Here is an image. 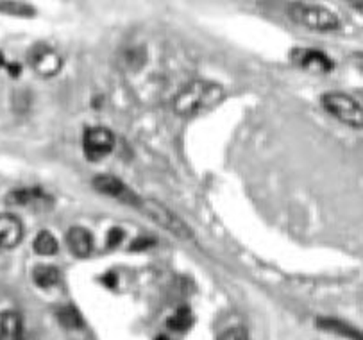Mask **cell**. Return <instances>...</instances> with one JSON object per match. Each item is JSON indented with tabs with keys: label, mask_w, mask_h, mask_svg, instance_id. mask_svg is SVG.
<instances>
[{
	"label": "cell",
	"mask_w": 363,
	"mask_h": 340,
	"mask_svg": "<svg viewBox=\"0 0 363 340\" xmlns=\"http://www.w3.org/2000/svg\"><path fill=\"white\" fill-rule=\"evenodd\" d=\"M317 326L320 329H326V331L335 333V335L345 336V339H349V340H363L362 329L354 328L352 324L340 321V319L320 317V319H317Z\"/></svg>",
	"instance_id": "12"
},
{
	"label": "cell",
	"mask_w": 363,
	"mask_h": 340,
	"mask_svg": "<svg viewBox=\"0 0 363 340\" xmlns=\"http://www.w3.org/2000/svg\"><path fill=\"white\" fill-rule=\"evenodd\" d=\"M218 340H249V339H247V333H245V329L231 328V329H228L225 333H222L220 339Z\"/></svg>",
	"instance_id": "20"
},
{
	"label": "cell",
	"mask_w": 363,
	"mask_h": 340,
	"mask_svg": "<svg viewBox=\"0 0 363 340\" xmlns=\"http://www.w3.org/2000/svg\"><path fill=\"white\" fill-rule=\"evenodd\" d=\"M102 281H104V285H108V287H115V285H116V274L115 273H108L104 278H102Z\"/></svg>",
	"instance_id": "23"
},
{
	"label": "cell",
	"mask_w": 363,
	"mask_h": 340,
	"mask_svg": "<svg viewBox=\"0 0 363 340\" xmlns=\"http://www.w3.org/2000/svg\"><path fill=\"white\" fill-rule=\"evenodd\" d=\"M29 63L43 77H52L63 67V60L54 49L47 45H36L29 54Z\"/></svg>",
	"instance_id": "7"
},
{
	"label": "cell",
	"mask_w": 363,
	"mask_h": 340,
	"mask_svg": "<svg viewBox=\"0 0 363 340\" xmlns=\"http://www.w3.org/2000/svg\"><path fill=\"white\" fill-rule=\"evenodd\" d=\"M294 65L301 67L303 70L313 72V74H330L335 68V63L330 60V56L315 49H294L292 54Z\"/></svg>",
	"instance_id": "6"
},
{
	"label": "cell",
	"mask_w": 363,
	"mask_h": 340,
	"mask_svg": "<svg viewBox=\"0 0 363 340\" xmlns=\"http://www.w3.org/2000/svg\"><path fill=\"white\" fill-rule=\"evenodd\" d=\"M289 16L294 23L318 33H333L340 29V18L324 6L315 4H292Z\"/></svg>",
	"instance_id": "2"
},
{
	"label": "cell",
	"mask_w": 363,
	"mask_h": 340,
	"mask_svg": "<svg viewBox=\"0 0 363 340\" xmlns=\"http://www.w3.org/2000/svg\"><path fill=\"white\" fill-rule=\"evenodd\" d=\"M23 238V226L16 215L0 214V249H13Z\"/></svg>",
	"instance_id": "9"
},
{
	"label": "cell",
	"mask_w": 363,
	"mask_h": 340,
	"mask_svg": "<svg viewBox=\"0 0 363 340\" xmlns=\"http://www.w3.org/2000/svg\"><path fill=\"white\" fill-rule=\"evenodd\" d=\"M156 243V240L150 238V236H138L135 242L131 243V251H143L147 247H152Z\"/></svg>",
	"instance_id": "21"
},
{
	"label": "cell",
	"mask_w": 363,
	"mask_h": 340,
	"mask_svg": "<svg viewBox=\"0 0 363 340\" xmlns=\"http://www.w3.org/2000/svg\"><path fill=\"white\" fill-rule=\"evenodd\" d=\"M84 154L90 161H101L115 147V136L106 127H88L83 138Z\"/></svg>",
	"instance_id": "5"
},
{
	"label": "cell",
	"mask_w": 363,
	"mask_h": 340,
	"mask_svg": "<svg viewBox=\"0 0 363 340\" xmlns=\"http://www.w3.org/2000/svg\"><path fill=\"white\" fill-rule=\"evenodd\" d=\"M322 108L342 124L354 129H363V106L344 92H326L320 97Z\"/></svg>",
	"instance_id": "3"
},
{
	"label": "cell",
	"mask_w": 363,
	"mask_h": 340,
	"mask_svg": "<svg viewBox=\"0 0 363 340\" xmlns=\"http://www.w3.org/2000/svg\"><path fill=\"white\" fill-rule=\"evenodd\" d=\"M61 273L57 267L47 265V263H42V265H36L33 269V281L36 287L40 288H52L60 283Z\"/></svg>",
	"instance_id": "13"
},
{
	"label": "cell",
	"mask_w": 363,
	"mask_h": 340,
	"mask_svg": "<svg viewBox=\"0 0 363 340\" xmlns=\"http://www.w3.org/2000/svg\"><path fill=\"white\" fill-rule=\"evenodd\" d=\"M225 97L224 88L217 82L194 81L190 82L174 101V111L179 116H194L201 109H211Z\"/></svg>",
	"instance_id": "1"
},
{
	"label": "cell",
	"mask_w": 363,
	"mask_h": 340,
	"mask_svg": "<svg viewBox=\"0 0 363 340\" xmlns=\"http://www.w3.org/2000/svg\"><path fill=\"white\" fill-rule=\"evenodd\" d=\"M4 65H6V57H4V54L0 53V68L4 67Z\"/></svg>",
	"instance_id": "26"
},
{
	"label": "cell",
	"mask_w": 363,
	"mask_h": 340,
	"mask_svg": "<svg viewBox=\"0 0 363 340\" xmlns=\"http://www.w3.org/2000/svg\"><path fill=\"white\" fill-rule=\"evenodd\" d=\"M351 6L356 9V11L363 15V2H351Z\"/></svg>",
	"instance_id": "25"
},
{
	"label": "cell",
	"mask_w": 363,
	"mask_h": 340,
	"mask_svg": "<svg viewBox=\"0 0 363 340\" xmlns=\"http://www.w3.org/2000/svg\"><path fill=\"white\" fill-rule=\"evenodd\" d=\"M57 321H60V324L67 329L84 328L83 315L79 314V310L75 307H61L60 310H57Z\"/></svg>",
	"instance_id": "16"
},
{
	"label": "cell",
	"mask_w": 363,
	"mask_h": 340,
	"mask_svg": "<svg viewBox=\"0 0 363 340\" xmlns=\"http://www.w3.org/2000/svg\"><path fill=\"white\" fill-rule=\"evenodd\" d=\"M94 187H95V190L101 192V194L109 195V197L120 199V201L128 202V204L138 206L140 201H142V199H140L138 195L133 194V192L129 190V188L125 187V185L118 180V177L109 176V174H101V176L95 177Z\"/></svg>",
	"instance_id": "8"
},
{
	"label": "cell",
	"mask_w": 363,
	"mask_h": 340,
	"mask_svg": "<svg viewBox=\"0 0 363 340\" xmlns=\"http://www.w3.org/2000/svg\"><path fill=\"white\" fill-rule=\"evenodd\" d=\"M125 238V233L122 228H111L108 231V238H106V246L109 247V249H115L116 246H120L122 243V240Z\"/></svg>",
	"instance_id": "19"
},
{
	"label": "cell",
	"mask_w": 363,
	"mask_h": 340,
	"mask_svg": "<svg viewBox=\"0 0 363 340\" xmlns=\"http://www.w3.org/2000/svg\"><path fill=\"white\" fill-rule=\"evenodd\" d=\"M6 68H8V72L11 77H18V75L22 74V65L20 63H9Z\"/></svg>",
	"instance_id": "22"
},
{
	"label": "cell",
	"mask_w": 363,
	"mask_h": 340,
	"mask_svg": "<svg viewBox=\"0 0 363 340\" xmlns=\"http://www.w3.org/2000/svg\"><path fill=\"white\" fill-rule=\"evenodd\" d=\"M352 61H354V65L358 67V70L363 74V53H354V56H352Z\"/></svg>",
	"instance_id": "24"
},
{
	"label": "cell",
	"mask_w": 363,
	"mask_h": 340,
	"mask_svg": "<svg viewBox=\"0 0 363 340\" xmlns=\"http://www.w3.org/2000/svg\"><path fill=\"white\" fill-rule=\"evenodd\" d=\"M359 94H363V90H362V92H359Z\"/></svg>",
	"instance_id": "28"
},
{
	"label": "cell",
	"mask_w": 363,
	"mask_h": 340,
	"mask_svg": "<svg viewBox=\"0 0 363 340\" xmlns=\"http://www.w3.org/2000/svg\"><path fill=\"white\" fill-rule=\"evenodd\" d=\"M0 11L13 13V15H20V16H33L34 15V9L30 8V6L16 4V2H4V4H0Z\"/></svg>",
	"instance_id": "18"
},
{
	"label": "cell",
	"mask_w": 363,
	"mask_h": 340,
	"mask_svg": "<svg viewBox=\"0 0 363 340\" xmlns=\"http://www.w3.org/2000/svg\"><path fill=\"white\" fill-rule=\"evenodd\" d=\"M67 243L77 258H88L91 249H94V238H91V233L88 231V229L81 228V226H74V228L68 229Z\"/></svg>",
	"instance_id": "10"
},
{
	"label": "cell",
	"mask_w": 363,
	"mask_h": 340,
	"mask_svg": "<svg viewBox=\"0 0 363 340\" xmlns=\"http://www.w3.org/2000/svg\"><path fill=\"white\" fill-rule=\"evenodd\" d=\"M23 321L18 312H0V340H22Z\"/></svg>",
	"instance_id": "11"
},
{
	"label": "cell",
	"mask_w": 363,
	"mask_h": 340,
	"mask_svg": "<svg viewBox=\"0 0 363 340\" xmlns=\"http://www.w3.org/2000/svg\"><path fill=\"white\" fill-rule=\"evenodd\" d=\"M138 208L142 209L143 214L149 219H152L156 224H160L161 228L170 231L172 235H176L181 240H191L194 238V231L190 229V226L183 221V219L177 217L172 209L167 208L163 202L156 201V199H142L138 204Z\"/></svg>",
	"instance_id": "4"
},
{
	"label": "cell",
	"mask_w": 363,
	"mask_h": 340,
	"mask_svg": "<svg viewBox=\"0 0 363 340\" xmlns=\"http://www.w3.org/2000/svg\"><path fill=\"white\" fill-rule=\"evenodd\" d=\"M33 249L42 256H52L57 253V240L50 231H40L33 242Z\"/></svg>",
	"instance_id": "14"
},
{
	"label": "cell",
	"mask_w": 363,
	"mask_h": 340,
	"mask_svg": "<svg viewBox=\"0 0 363 340\" xmlns=\"http://www.w3.org/2000/svg\"><path fill=\"white\" fill-rule=\"evenodd\" d=\"M169 328L172 331H186L188 328H191L194 324V315H191V310L188 307L177 308L176 314L167 321Z\"/></svg>",
	"instance_id": "17"
},
{
	"label": "cell",
	"mask_w": 363,
	"mask_h": 340,
	"mask_svg": "<svg viewBox=\"0 0 363 340\" xmlns=\"http://www.w3.org/2000/svg\"><path fill=\"white\" fill-rule=\"evenodd\" d=\"M43 192L40 188H20V190L9 192L6 202L11 206H26L29 202L36 201V199H42Z\"/></svg>",
	"instance_id": "15"
},
{
	"label": "cell",
	"mask_w": 363,
	"mask_h": 340,
	"mask_svg": "<svg viewBox=\"0 0 363 340\" xmlns=\"http://www.w3.org/2000/svg\"><path fill=\"white\" fill-rule=\"evenodd\" d=\"M157 340H169L167 336H157Z\"/></svg>",
	"instance_id": "27"
}]
</instances>
